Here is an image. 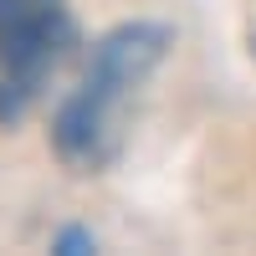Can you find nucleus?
Masks as SVG:
<instances>
[{
	"label": "nucleus",
	"mask_w": 256,
	"mask_h": 256,
	"mask_svg": "<svg viewBox=\"0 0 256 256\" xmlns=\"http://www.w3.org/2000/svg\"><path fill=\"white\" fill-rule=\"evenodd\" d=\"M52 246H56V251H67V256H77V251H92V246H98V236H92V230H62Z\"/></svg>",
	"instance_id": "nucleus-3"
},
{
	"label": "nucleus",
	"mask_w": 256,
	"mask_h": 256,
	"mask_svg": "<svg viewBox=\"0 0 256 256\" xmlns=\"http://www.w3.org/2000/svg\"><path fill=\"white\" fill-rule=\"evenodd\" d=\"M77 41L67 0H0V123H20Z\"/></svg>",
	"instance_id": "nucleus-2"
},
{
	"label": "nucleus",
	"mask_w": 256,
	"mask_h": 256,
	"mask_svg": "<svg viewBox=\"0 0 256 256\" xmlns=\"http://www.w3.org/2000/svg\"><path fill=\"white\" fill-rule=\"evenodd\" d=\"M164 52H169V26H154V20L118 26L92 46L88 72L72 88V98L56 108V123H52L56 159L67 169L98 174L118 159L128 102L138 98L148 72L164 62Z\"/></svg>",
	"instance_id": "nucleus-1"
}]
</instances>
